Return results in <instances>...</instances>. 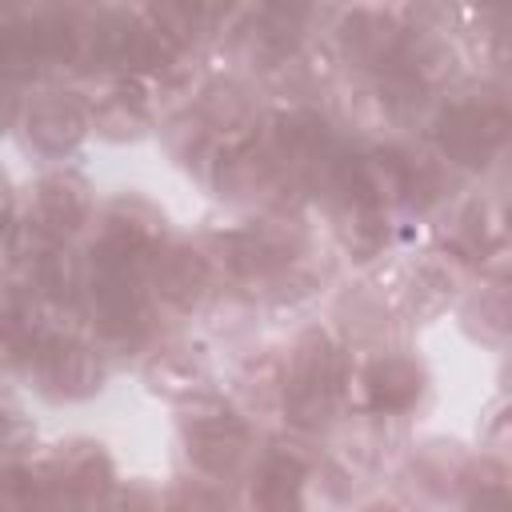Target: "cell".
<instances>
[{"instance_id":"6da1fadb","label":"cell","mask_w":512,"mask_h":512,"mask_svg":"<svg viewBox=\"0 0 512 512\" xmlns=\"http://www.w3.org/2000/svg\"><path fill=\"white\" fill-rule=\"evenodd\" d=\"M332 396V352L324 336L308 332L296 348L292 380H288V412L296 424H320Z\"/></svg>"},{"instance_id":"7a4b0ae2","label":"cell","mask_w":512,"mask_h":512,"mask_svg":"<svg viewBox=\"0 0 512 512\" xmlns=\"http://www.w3.org/2000/svg\"><path fill=\"white\" fill-rule=\"evenodd\" d=\"M28 136H32L40 148H48V152H64V148H72V144L84 136V116H80V108H76L72 100L48 96V100H40V104L32 108V116H28Z\"/></svg>"},{"instance_id":"3957f363","label":"cell","mask_w":512,"mask_h":512,"mask_svg":"<svg viewBox=\"0 0 512 512\" xmlns=\"http://www.w3.org/2000/svg\"><path fill=\"white\" fill-rule=\"evenodd\" d=\"M84 216V188L76 180H44L36 192V224L44 232H72Z\"/></svg>"},{"instance_id":"277c9868","label":"cell","mask_w":512,"mask_h":512,"mask_svg":"<svg viewBox=\"0 0 512 512\" xmlns=\"http://www.w3.org/2000/svg\"><path fill=\"white\" fill-rule=\"evenodd\" d=\"M44 376L60 392H88L100 380V364L84 344H48L44 348Z\"/></svg>"},{"instance_id":"5b68a950","label":"cell","mask_w":512,"mask_h":512,"mask_svg":"<svg viewBox=\"0 0 512 512\" xmlns=\"http://www.w3.org/2000/svg\"><path fill=\"white\" fill-rule=\"evenodd\" d=\"M296 492H300V464L276 456L260 472L256 484V508L260 512H296Z\"/></svg>"},{"instance_id":"8992f818","label":"cell","mask_w":512,"mask_h":512,"mask_svg":"<svg viewBox=\"0 0 512 512\" xmlns=\"http://www.w3.org/2000/svg\"><path fill=\"white\" fill-rule=\"evenodd\" d=\"M200 280H204V264L184 248L160 256V264H156V284L172 300H192L200 292Z\"/></svg>"},{"instance_id":"52a82bcc","label":"cell","mask_w":512,"mask_h":512,"mask_svg":"<svg viewBox=\"0 0 512 512\" xmlns=\"http://www.w3.org/2000/svg\"><path fill=\"white\" fill-rule=\"evenodd\" d=\"M372 392H376V404L380 408H400V404H408L420 392V376L404 360H384L372 372Z\"/></svg>"},{"instance_id":"ba28073f","label":"cell","mask_w":512,"mask_h":512,"mask_svg":"<svg viewBox=\"0 0 512 512\" xmlns=\"http://www.w3.org/2000/svg\"><path fill=\"white\" fill-rule=\"evenodd\" d=\"M344 44H348V52H356V56H364V60H376V56L388 48V20L376 16V12H356V16H348V24H344Z\"/></svg>"},{"instance_id":"9c48e42d","label":"cell","mask_w":512,"mask_h":512,"mask_svg":"<svg viewBox=\"0 0 512 512\" xmlns=\"http://www.w3.org/2000/svg\"><path fill=\"white\" fill-rule=\"evenodd\" d=\"M76 264H72V256L68 252H52V256H44V264H40V280H44V288L52 292V296H72V288H76Z\"/></svg>"},{"instance_id":"30bf717a","label":"cell","mask_w":512,"mask_h":512,"mask_svg":"<svg viewBox=\"0 0 512 512\" xmlns=\"http://www.w3.org/2000/svg\"><path fill=\"white\" fill-rule=\"evenodd\" d=\"M176 508L180 512H220V500L212 492H204V488H184Z\"/></svg>"},{"instance_id":"8fae6325","label":"cell","mask_w":512,"mask_h":512,"mask_svg":"<svg viewBox=\"0 0 512 512\" xmlns=\"http://www.w3.org/2000/svg\"><path fill=\"white\" fill-rule=\"evenodd\" d=\"M12 116H16V100H12L8 92H0V128H4Z\"/></svg>"}]
</instances>
